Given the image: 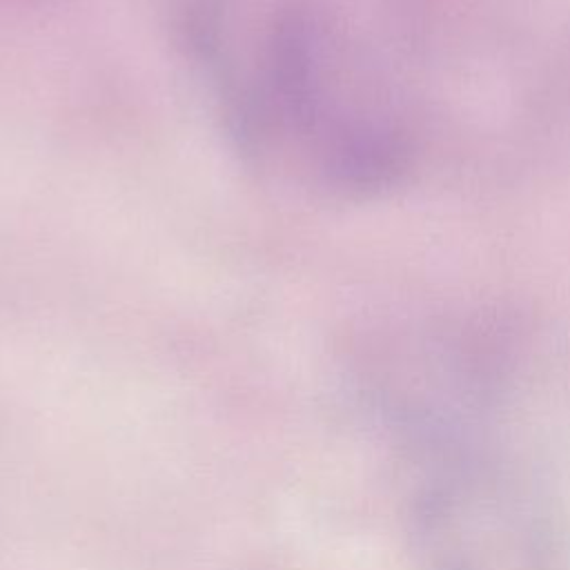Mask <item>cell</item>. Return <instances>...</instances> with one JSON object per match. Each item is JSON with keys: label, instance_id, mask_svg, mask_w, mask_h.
<instances>
[{"label": "cell", "instance_id": "1", "mask_svg": "<svg viewBox=\"0 0 570 570\" xmlns=\"http://www.w3.org/2000/svg\"><path fill=\"white\" fill-rule=\"evenodd\" d=\"M414 525L425 570H561L528 492L468 450L441 456L419 494Z\"/></svg>", "mask_w": 570, "mask_h": 570}]
</instances>
